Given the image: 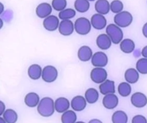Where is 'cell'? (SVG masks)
<instances>
[{"mask_svg":"<svg viewBox=\"0 0 147 123\" xmlns=\"http://www.w3.org/2000/svg\"><path fill=\"white\" fill-rule=\"evenodd\" d=\"M37 110L40 115L44 117L51 116L55 112V102L49 97L42 98L39 102Z\"/></svg>","mask_w":147,"mask_h":123,"instance_id":"obj_1","label":"cell"},{"mask_svg":"<svg viewBox=\"0 0 147 123\" xmlns=\"http://www.w3.org/2000/svg\"><path fill=\"white\" fill-rule=\"evenodd\" d=\"M106 33L114 44L120 43L123 39V33L121 27L115 23H111L107 25L106 28Z\"/></svg>","mask_w":147,"mask_h":123,"instance_id":"obj_2","label":"cell"},{"mask_svg":"<svg viewBox=\"0 0 147 123\" xmlns=\"http://www.w3.org/2000/svg\"><path fill=\"white\" fill-rule=\"evenodd\" d=\"M91 22L85 17H79L74 23L75 31L80 35H84L90 33L91 29Z\"/></svg>","mask_w":147,"mask_h":123,"instance_id":"obj_3","label":"cell"},{"mask_svg":"<svg viewBox=\"0 0 147 123\" xmlns=\"http://www.w3.org/2000/svg\"><path fill=\"white\" fill-rule=\"evenodd\" d=\"M133 16L127 11H122L115 15L114 23L120 27H126L131 25L133 22Z\"/></svg>","mask_w":147,"mask_h":123,"instance_id":"obj_4","label":"cell"},{"mask_svg":"<svg viewBox=\"0 0 147 123\" xmlns=\"http://www.w3.org/2000/svg\"><path fill=\"white\" fill-rule=\"evenodd\" d=\"M58 72L55 66L47 65L43 68L41 78L44 81L48 83L52 82L56 80Z\"/></svg>","mask_w":147,"mask_h":123,"instance_id":"obj_5","label":"cell"},{"mask_svg":"<svg viewBox=\"0 0 147 123\" xmlns=\"http://www.w3.org/2000/svg\"><path fill=\"white\" fill-rule=\"evenodd\" d=\"M107 71L102 67H95L90 72L91 80L96 84H101L107 80Z\"/></svg>","mask_w":147,"mask_h":123,"instance_id":"obj_6","label":"cell"},{"mask_svg":"<svg viewBox=\"0 0 147 123\" xmlns=\"http://www.w3.org/2000/svg\"><path fill=\"white\" fill-rule=\"evenodd\" d=\"M91 64L95 67H105L108 63V57L106 53L102 51L95 53L91 58Z\"/></svg>","mask_w":147,"mask_h":123,"instance_id":"obj_7","label":"cell"},{"mask_svg":"<svg viewBox=\"0 0 147 123\" xmlns=\"http://www.w3.org/2000/svg\"><path fill=\"white\" fill-rule=\"evenodd\" d=\"M131 104L137 108L145 107L147 104V97L141 92H136L133 93L130 98Z\"/></svg>","mask_w":147,"mask_h":123,"instance_id":"obj_8","label":"cell"},{"mask_svg":"<svg viewBox=\"0 0 147 123\" xmlns=\"http://www.w3.org/2000/svg\"><path fill=\"white\" fill-rule=\"evenodd\" d=\"M59 24V18L54 15H50L45 18L42 22L44 27L49 31H53L58 29Z\"/></svg>","mask_w":147,"mask_h":123,"instance_id":"obj_9","label":"cell"},{"mask_svg":"<svg viewBox=\"0 0 147 123\" xmlns=\"http://www.w3.org/2000/svg\"><path fill=\"white\" fill-rule=\"evenodd\" d=\"M58 29L60 34L64 36H68L71 35L75 30L74 24L70 19L61 20Z\"/></svg>","mask_w":147,"mask_h":123,"instance_id":"obj_10","label":"cell"},{"mask_svg":"<svg viewBox=\"0 0 147 123\" xmlns=\"http://www.w3.org/2000/svg\"><path fill=\"white\" fill-rule=\"evenodd\" d=\"M92 26L96 30H102L106 27L107 20L105 17L101 14H94L91 18L90 20Z\"/></svg>","mask_w":147,"mask_h":123,"instance_id":"obj_11","label":"cell"},{"mask_svg":"<svg viewBox=\"0 0 147 123\" xmlns=\"http://www.w3.org/2000/svg\"><path fill=\"white\" fill-rule=\"evenodd\" d=\"M118 102V98L114 93H109L105 95L102 100L103 106L107 109H113L116 108Z\"/></svg>","mask_w":147,"mask_h":123,"instance_id":"obj_12","label":"cell"},{"mask_svg":"<svg viewBox=\"0 0 147 123\" xmlns=\"http://www.w3.org/2000/svg\"><path fill=\"white\" fill-rule=\"evenodd\" d=\"M52 11V5L47 2H42L37 6L36 9V14L39 18H45L51 15Z\"/></svg>","mask_w":147,"mask_h":123,"instance_id":"obj_13","label":"cell"},{"mask_svg":"<svg viewBox=\"0 0 147 123\" xmlns=\"http://www.w3.org/2000/svg\"><path fill=\"white\" fill-rule=\"evenodd\" d=\"M87 102L85 97L82 96H76L72 99L71 106L74 110L80 112L86 108Z\"/></svg>","mask_w":147,"mask_h":123,"instance_id":"obj_14","label":"cell"},{"mask_svg":"<svg viewBox=\"0 0 147 123\" xmlns=\"http://www.w3.org/2000/svg\"><path fill=\"white\" fill-rule=\"evenodd\" d=\"M112 41L107 34H99L96 39L98 47L102 50H107L111 46Z\"/></svg>","mask_w":147,"mask_h":123,"instance_id":"obj_15","label":"cell"},{"mask_svg":"<svg viewBox=\"0 0 147 123\" xmlns=\"http://www.w3.org/2000/svg\"><path fill=\"white\" fill-rule=\"evenodd\" d=\"M99 89L100 93L104 96L109 93H114L115 92V82L114 81L106 80L100 84Z\"/></svg>","mask_w":147,"mask_h":123,"instance_id":"obj_16","label":"cell"},{"mask_svg":"<svg viewBox=\"0 0 147 123\" xmlns=\"http://www.w3.org/2000/svg\"><path fill=\"white\" fill-rule=\"evenodd\" d=\"M92 55V49L86 45L81 46L78 51V57L79 60L83 62H87L91 59Z\"/></svg>","mask_w":147,"mask_h":123,"instance_id":"obj_17","label":"cell"},{"mask_svg":"<svg viewBox=\"0 0 147 123\" xmlns=\"http://www.w3.org/2000/svg\"><path fill=\"white\" fill-rule=\"evenodd\" d=\"M69 106L70 102L69 100L65 97L57 98L55 101V110L58 113H64L69 109Z\"/></svg>","mask_w":147,"mask_h":123,"instance_id":"obj_18","label":"cell"},{"mask_svg":"<svg viewBox=\"0 0 147 123\" xmlns=\"http://www.w3.org/2000/svg\"><path fill=\"white\" fill-rule=\"evenodd\" d=\"M139 73H140L136 69L132 68H129L125 71L124 77L126 81L129 84H135L138 81L140 78Z\"/></svg>","mask_w":147,"mask_h":123,"instance_id":"obj_19","label":"cell"},{"mask_svg":"<svg viewBox=\"0 0 147 123\" xmlns=\"http://www.w3.org/2000/svg\"><path fill=\"white\" fill-rule=\"evenodd\" d=\"M95 9L98 13L107 14L110 10V3L107 0H97L95 3Z\"/></svg>","mask_w":147,"mask_h":123,"instance_id":"obj_20","label":"cell"},{"mask_svg":"<svg viewBox=\"0 0 147 123\" xmlns=\"http://www.w3.org/2000/svg\"><path fill=\"white\" fill-rule=\"evenodd\" d=\"M40 97L35 92H30L28 93L24 98V102L26 106L30 108L37 106L40 102Z\"/></svg>","mask_w":147,"mask_h":123,"instance_id":"obj_21","label":"cell"},{"mask_svg":"<svg viewBox=\"0 0 147 123\" xmlns=\"http://www.w3.org/2000/svg\"><path fill=\"white\" fill-rule=\"evenodd\" d=\"M42 69L41 67L36 64L31 65L28 69V74L30 78L33 80H38L42 75Z\"/></svg>","mask_w":147,"mask_h":123,"instance_id":"obj_22","label":"cell"},{"mask_svg":"<svg viewBox=\"0 0 147 123\" xmlns=\"http://www.w3.org/2000/svg\"><path fill=\"white\" fill-rule=\"evenodd\" d=\"M119 47L122 52L126 54H129L134 51L135 49V43L132 39L126 38L122 39L120 42Z\"/></svg>","mask_w":147,"mask_h":123,"instance_id":"obj_23","label":"cell"},{"mask_svg":"<svg viewBox=\"0 0 147 123\" xmlns=\"http://www.w3.org/2000/svg\"><path fill=\"white\" fill-rule=\"evenodd\" d=\"M84 97L88 104H92L98 101L99 98V93L96 89L90 88L85 92Z\"/></svg>","mask_w":147,"mask_h":123,"instance_id":"obj_24","label":"cell"},{"mask_svg":"<svg viewBox=\"0 0 147 123\" xmlns=\"http://www.w3.org/2000/svg\"><path fill=\"white\" fill-rule=\"evenodd\" d=\"M111 121L113 123H126L128 117L126 113L122 110H117L112 115Z\"/></svg>","mask_w":147,"mask_h":123,"instance_id":"obj_25","label":"cell"},{"mask_svg":"<svg viewBox=\"0 0 147 123\" xmlns=\"http://www.w3.org/2000/svg\"><path fill=\"white\" fill-rule=\"evenodd\" d=\"M76 120V114L72 110H67L63 113L61 116V121L63 123H74Z\"/></svg>","mask_w":147,"mask_h":123,"instance_id":"obj_26","label":"cell"},{"mask_svg":"<svg viewBox=\"0 0 147 123\" xmlns=\"http://www.w3.org/2000/svg\"><path fill=\"white\" fill-rule=\"evenodd\" d=\"M2 116L7 123H15L18 120L17 113L12 109H6Z\"/></svg>","mask_w":147,"mask_h":123,"instance_id":"obj_27","label":"cell"},{"mask_svg":"<svg viewBox=\"0 0 147 123\" xmlns=\"http://www.w3.org/2000/svg\"><path fill=\"white\" fill-rule=\"evenodd\" d=\"M118 92L122 97H127L131 92V87L127 82H121L118 86Z\"/></svg>","mask_w":147,"mask_h":123,"instance_id":"obj_28","label":"cell"},{"mask_svg":"<svg viewBox=\"0 0 147 123\" xmlns=\"http://www.w3.org/2000/svg\"><path fill=\"white\" fill-rule=\"evenodd\" d=\"M75 10L79 13H85L90 8V3L88 0H75L74 2Z\"/></svg>","mask_w":147,"mask_h":123,"instance_id":"obj_29","label":"cell"},{"mask_svg":"<svg viewBox=\"0 0 147 123\" xmlns=\"http://www.w3.org/2000/svg\"><path fill=\"white\" fill-rule=\"evenodd\" d=\"M58 15L59 18L61 20L70 19L75 16L76 11L73 9L68 8L60 11Z\"/></svg>","mask_w":147,"mask_h":123,"instance_id":"obj_30","label":"cell"},{"mask_svg":"<svg viewBox=\"0 0 147 123\" xmlns=\"http://www.w3.org/2000/svg\"><path fill=\"white\" fill-rule=\"evenodd\" d=\"M136 68L142 74H147V58L143 57L140 58L136 62Z\"/></svg>","mask_w":147,"mask_h":123,"instance_id":"obj_31","label":"cell"},{"mask_svg":"<svg viewBox=\"0 0 147 123\" xmlns=\"http://www.w3.org/2000/svg\"><path fill=\"white\" fill-rule=\"evenodd\" d=\"M123 4L120 0H113L110 3V10L115 14L123 11Z\"/></svg>","mask_w":147,"mask_h":123,"instance_id":"obj_32","label":"cell"},{"mask_svg":"<svg viewBox=\"0 0 147 123\" xmlns=\"http://www.w3.org/2000/svg\"><path fill=\"white\" fill-rule=\"evenodd\" d=\"M67 1L66 0H52V6L56 11H60L64 9L67 6Z\"/></svg>","mask_w":147,"mask_h":123,"instance_id":"obj_33","label":"cell"},{"mask_svg":"<svg viewBox=\"0 0 147 123\" xmlns=\"http://www.w3.org/2000/svg\"><path fill=\"white\" fill-rule=\"evenodd\" d=\"M131 122L132 123H147V120L145 116L141 114H137L134 116L133 117L131 120Z\"/></svg>","mask_w":147,"mask_h":123,"instance_id":"obj_34","label":"cell"},{"mask_svg":"<svg viewBox=\"0 0 147 123\" xmlns=\"http://www.w3.org/2000/svg\"><path fill=\"white\" fill-rule=\"evenodd\" d=\"M142 33L143 35L147 38V22L142 26Z\"/></svg>","mask_w":147,"mask_h":123,"instance_id":"obj_35","label":"cell"},{"mask_svg":"<svg viewBox=\"0 0 147 123\" xmlns=\"http://www.w3.org/2000/svg\"><path fill=\"white\" fill-rule=\"evenodd\" d=\"M5 111V105L2 101H0V116L2 115Z\"/></svg>","mask_w":147,"mask_h":123,"instance_id":"obj_36","label":"cell"},{"mask_svg":"<svg viewBox=\"0 0 147 123\" xmlns=\"http://www.w3.org/2000/svg\"><path fill=\"white\" fill-rule=\"evenodd\" d=\"M141 54L143 57L147 58V45L145 46L142 48V49L141 50Z\"/></svg>","mask_w":147,"mask_h":123,"instance_id":"obj_37","label":"cell"},{"mask_svg":"<svg viewBox=\"0 0 147 123\" xmlns=\"http://www.w3.org/2000/svg\"><path fill=\"white\" fill-rule=\"evenodd\" d=\"M89 123H102V122L98 119H92L89 121Z\"/></svg>","mask_w":147,"mask_h":123,"instance_id":"obj_38","label":"cell"},{"mask_svg":"<svg viewBox=\"0 0 147 123\" xmlns=\"http://www.w3.org/2000/svg\"><path fill=\"white\" fill-rule=\"evenodd\" d=\"M0 7H1V10H0V14H2L3 11V10H4V6L2 4V2L0 3Z\"/></svg>","mask_w":147,"mask_h":123,"instance_id":"obj_39","label":"cell"},{"mask_svg":"<svg viewBox=\"0 0 147 123\" xmlns=\"http://www.w3.org/2000/svg\"><path fill=\"white\" fill-rule=\"evenodd\" d=\"M0 22H1V26H0V29H1L2 27V26H3V21H2V19L1 18L0 19Z\"/></svg>","mask_w":147,"mask_h":123,"instance_id":"obj_40","label":"cell"},{"mask_svg":"<svg viewBox=\"0 0 147 123\" xmlns=\"http://www.w3.org/2000/svg\"><path fill=\"white\" fill-rule=\"evenodd\" d=\"M88 1H95V0H88Z\"/></svg>","mask_w":147,"mask_h":123,"instance_id":"obj_41","label":"cell"},{"mask_svg":"<svg viewBox=\"0 0 147 123\" xmlns=\"http://www.w3.org/2000/svg\"><path fill=\"white\" fill-rule=\"evenodd\" d=\"M146 3H147V1H146Z\"/></svg>","mask_w":147,"mask_h":123,"instance_id":"obj_42","label":"cell"}]
</instances>
